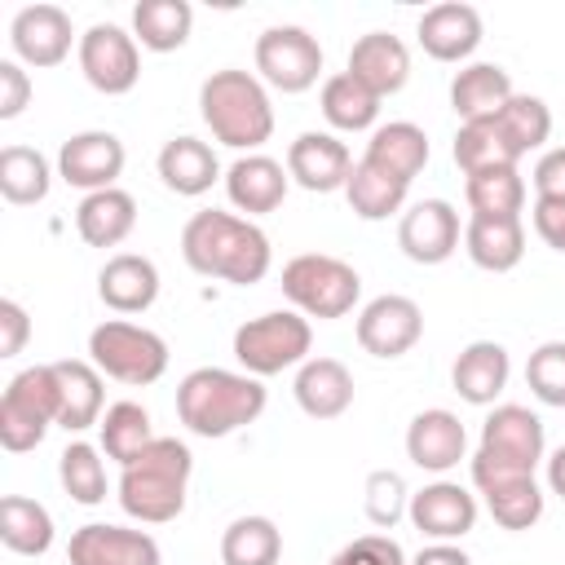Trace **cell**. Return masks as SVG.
Here are the masks:
<instances>
[{"mask_svg": "<svg viewBox=\"0 0 565 565\" xmlns=\"http://www.w3.org/2000/svg\"><path fill=\"white\" fill-rule=\"evenodd\" d=\"M97 296L115 313H146L159 300V269L150 256L115 252L97 274Z\"/></svg>", "mask_w": 565, "mask_h": 565, "instance_id": "cell-24", "label": "cell"}, {"mask_svg": "<svg viewBox=\"0 0 565 565\" xmlns=\"http://www.w3.org/2000/svg\"><path fill=\"white\" fill-rule=\"evenodd\" d=\"M124 141L106 128H88V132H71L57 150V177L84 194L110 190L124 172Z\"/></svg>", "mask_w": 565, "mask_h": 565, "instance_id": "cell-15", "label": "cell"}, {"mask_svg": "<svg viewBox=\"0 0 565 565\" xmlns=\"http://www.w3.org/2000/svg\"><path fill=\"white\" fill-rule=\"evenodd\" d=\"M194 455L177 437H154L132 463L119 472V508L141 525H168L185 512Z\"/></svg>", "mask_w": 565, "mask_h": 565, "instance_id": "cell-3", "label": "cell"}, {"mask_svg": "<svg viewBox=\"0 0 565 565\" xmlns=\"http://www.w3.org/2000/svg\"><path fill=\"white\" fill-rule=\"evenodd\" d=\"M411 565H472V556L455 543H428V547H419V556Z\"/></svg>", "mask_w": 565, "mask_h": 565, "instance_id": "cell-51", "label": "cell"}, {"mask_svg": "<svg viewBox=\"0 0 565 565\" xmlns=\"http://www.w3.org/2000/svg\"><path fill=\"white\" fill-rule=\"evenodd\" d=\"M282 530L269 516H234L221 534V565H278Z\"/></svg>", "mask_w": 565, "mask_h": 565, "instance_id": "cell-38", "label": "cell"}, {"mask_svg": "<svg viewBox=\"0 0 565 565\" xmlns=\"http://www.w3.org/2000/svg\"><path fill=\"white\" fill-rule=\"evenodd\" d=\"M463 199L472 216H521L525 207V177L516 168H486L463 181Z\"/></svg>", "mask_w": 565, "mask_h": 565, "instance_id": "cell-41", "label": "cell"}, {"mask_svg": "<svg viewBox=\"0 0 565 565\" xmlns=\"http://www.w3.org/2000/svg\"><path fill=\"white\" fill-rule=\"evenodd\" d=\"M57 481H62V490L75 503H84V508L102 503L106 499V463H102V450L88 446V441H71L57 455Z\"/></svg>", "mask_w": 565, "mask_h": 565, "instance_id": "cell-43", "label": "cell"}, {"mask_svg": "<svg viewBox=\"0 0 565 565\" xmlns=\"http://www.w3.org/2000/svg\"><path fill=\"white\" fill-rule=\"evenodd\" d=\"M419 49L433 57V62H468L486 35L481 26V13L472 4H459V0H446V4H433L424 9L419 26Z\"/></svg>", "mask_w": 565, "mask_h": 565, "instance_id": "cell-20", "label": "cell"}, {"mask_svg": "<svg viewBox=\"0 0 565 565\" xmlns=\"http://www.w3.org/2000/svg\"><path fill=\"white\" fill-rule=\"evenodd\" d=\"M88 362L119 380V384H132V388H146L154 384L163 371H168V340L150 327H137V322H124V318H106L88 331Z\"/></svg>", "mask_w": 565, "mask_h": 565, "instance_id": "cell-8", "label": "cell"}, {"mask_svg": "<svg viewBox=\"0 0 565 565\" xmlns=\"http://www.w3.org/2000/svg\"><path fill=\"white\" fill-rule=\"evenodd\" d=\"M349 172H353V154L349 146L335 137V132H300L291 146H287V177L309 190V194H331V190H344L349 185Z\"/></svg>", "mask_w": 565, "mask_h": 565, "instance_id": "cell-18", "label": "cell"}, {"mask_svg": "<svg viewBox=\"0 0 565 565\" xmlns=\"http://www.w3.org/2000/svg\"><path fill=\"white\" fill-rule=\"evenodd\" d=\"M31 106V75L22 71V62L4 57L0 62V119H18Z\"/></svg>", "mask_w": 565, "mask_h": 565, "instance_id": "cell-47", "label": "cell"}, {"mask_svg": "<svg viewBox=\"0 0 565 565\" xmlns=\"http://www.w3.org/2000/svg\"><path fill=\"white\" fill-rule=\"evenodd\" d=\"M534 230L547 247L565 252V199H534Z\"/></svg>", "mask_w": 565, "mask_h": 565, "instance_id": "cell-50", "label": "cell"}, {"mask_svg": "<svg viewBox=\"0 0 565 565\" xmlns=\"http://www.w3.org/2000/svg\"><path fill=\"white\" fill-rule=\"evenodd\" d=\"M450 154H455V163H459V172H463V177L486 172V168H516V163H521V154L512 150V141L503 137V128H499L494 119L459 124Z\"/></svg>", "mask_w": 565, "mask_h": 565, "instance_id": "cell-37", "label": "cell"}, {"mask_svg": "<svg viewBox=\"0 0 565 565\" xmlns=\"http://www.w3.org/2000/svg\"><path fill=\"white\" fill-rule=\"evenodd\" d=\"M331 565H411L406 561V552H402V543L397 539H388V534H358L353 543H344L335 556H331Z\"/></svg>", "mask_w": 565, "mask_h": 565, "instance_id": "cell-46", "label": "cell"}, {"mask_svg": "<svg viewBox=\"0 0 565 565\" xmlns=\"http://www.w3.org/2000/svg\"><path fill=\"white\" fill-rule=\"evenodd\" d=\"M547 450V437H543V419L530 411V406H516V402H503L486 415L481 424V441H477V455L490 459V463H503V468H521V472H534L539 459Z\"/></svg>", "mask_w": 565, "mask_h": 565, "instance_id": "cell-11", "label": "cell"}, {"mask_svg": "<svg viewBox=\"0 0 565 565\" xmlns=\"http://www.w3.org/2000/svg\"><path fill=\"white\" fill-rule=\"evenodd\" d=\"M97 433H102V455H106V459H115L119 468H124V463H132V459L154 441L150 411H146L141 402H115V406H106V415H102Z\"/></svg>", "mask_w": 565, "mask_h": 565, "instance_id": "cell-40", "label": "cell"}, {"mask_svg": "<svg viewBox=\"0 0 565 565\" xmlns=\"http://www.w3.org/2000/svg\"><path fill=\"white\" fill-rule=\"evenodd\" d=\"M9 44H13L22 66L49 71V66H62L71 57V44H79V40H75V26H71L66 9H57V4H26L9 22Z\"/></svg>", "mask_w": 565, "mask_h": 565, "instance_id": "cell-14", "label": "cell"}, {"mask_svg": "<svg viewBox=\"0 0 565 565\" xmlns=\"http://www.w3.org/2000/svg\"><path fill=\"white\" fill-rule=\"evenodd\" d=\"M313 349V327L296 309H269L260 318H247L234 331V358L247 375H282L291 366H305Z\"/></svg>", "mask_w": 565, "mask_h": 565, "instance_id": "cell-7", "label": "cell"}, {"mask_svg": "<svg viewBox=\"0 0 565 565\" xmlns=\"http://www.w3.org/2000/svg\"><path fill=\"white\" fill-rule=\"evenodd\" d=\"M181 256L194 274L234 282V287L260 282L274 265L265 230L252 216H234V212H221V207H203L185 221Z\"/></svg>", "mask_w": 565, "mask_h": 565, "instance_id": "cell-1", "label": "cell"}, {"mask_svg": "<svg viewBox=\"0 0 565 565\" xmlns=\"http://www.w3.org/2000/svg\"><path fill=\"white\" fill-rule=\"evenodd\" d=\"M494 124L503 128V137L512 141V150L525 159L530 150H539L547 137H552V110L543 97L534 93H512L508 106L494 115Z\"/></svg>", "mask_w": 565, "mask_h": 565, "instance_id": "cell-42", "label": "cell"}, {"mask_svg": "<svg viewBox=\"0 0 565 565\" xmlns=\"http://www.w3.org/2000/svg\"><path fill=\"white\" fill-rule=\"evenodd\" d=\"M66 561L71 565H159L163 556H159V543L146 530L88 521L71 534Z\"/></svg>", "mask_w": 565, "mask_h": 565, "instance_id": "cell-19", "label": "cell"}, {"mask_svg": "<svg viewBox=\"0 0 565 565\" xmlns=\"http://www.w3.org/2000/svg\"><path fill=\"white\" fill-rule=\"evenodd\" d=\"M472 486H477L486 512L503 530H530L543 516V490H539L534 472L503 468V463H490V459L472 455Z\"/></svg>", "mask_w": 565, "mask_h": 565, "instance_id": "cell-12", "label": "cell"}, {"mask_svg": "<svg viewBox=\"0 0 565 565\" xmlns=\"http://www.w3.org/2000/svg\"><path fill=\"white\" fill-rule=\"evenodd\" d=\"M318 106H322L327 124H331V128H340V132H366V128L375 132L380 97H375L362 79H353L349 71H335V75H327V79H322Z\"/></svg>", "mask_w": 565, "mask_h": 565, "instance_id": "cell-34", "label": "cell"}, {"mask_svg": "<svg viewBox=\"0 0 565 565\" xmlns=\"http://www.w3.org/2000/svg\"><path fill=\"white\" fill-rule=\"evenodd\" d=\"M265 384L247 371L225 366H194L177 384V415L194 437H230L260 419L265 411Z\"/></svg>", "mask_w": 565, "mask_h": 565, "instance_id": "cell-2", "label": "cell"}, {"mask_svg": "<svg viewBox=\"0 0 565 565\" xmlns=\"http://www.w3.org/2000/svg\"><path fill=\"white\" fill-rule=\"evenodd\" d=\"M0 543L18 556H44L53 547V516L44 503L26 494H4L0 499Z\"/></svg>", "mask_w": 565, "mask_h": 565, "instance_id": "cell-36", "label": "cell"}, {"mask_svg": "<svg viewBox=\"0 0 565 565\" xmlns=\"http://www.w3.org/2000/svg\"><path fill=\"white\" fill-rule=\"evenodd\" d=\"M534 194L539 199H565V146H552L534 163Z\"/></svg>", "mask_w": 565, "mask_h": 565, "instance_id": "cell-49", "label": "cell"}, {"mask_svg": "<svg viewBox=\"0 0 565 565\" xmlns=\"http://www.w3.org/2000/svg\"><path fill=\"white\" fill-rule=\"evenodd\" d=\"M282 296L291 300L296 313L331 322L344 318L358 296H362V278L349 260L327 256V252H300L282 265Z\"/></svg>", "mask_w": 565, "mask_h": 565, "instance_id": "cell-6", "label": "cell"}, {"mask_svg": "<svg viewBox=\"0 0 565 565\" xmlns=\"http://www.w3.org/2000/svg\"><path fill=\"white\" fill-rule=\"evenodd\" d=\"M512 93H516L512 88V75L499 62H468L450 79V110L459 115V124L494 119L508 106Z\"/></svg>", "mask_w": 565, "mask_h": 565, "instance_id": "cell-27", "label": "cell"}, {"mask_svg": "<svg viewBox=\"0 0 565 565\" xmlns=\"http://www.w3.org/2000/svg\"><path fill=\"white\" fill-rule=\"evenodd\" d=\"M194 31V9L185 0H137L132 40L150 53H177Z\"/></svg>", "mask_w": 565, "mask_h": 565, "instance_id": "cell-33", "label": "cell"}, {"mask_svg": "<svg viewBox=\"0 0 565 565\" xmlns=\"http://www.w3.org/2000/svg\"><path fill=\"white\" fill-rule=\"evenodd\" d=\"M159 181L181 199H199L221 181V159L199 137H172L159 150Z\"/></svg>", "mask_w": 565, "mask_h": 565, "instance_id": "cell-29", "label": "cell"}, {"mask_svg": "<svg viewBox=\"0 0 565 565\" xmlns=\"http://www.w3.org/2000/svg\"><path fill=\"white\" fill-rule=\"evenodd\" d=\"M362 494H366V516L380 530H393L406 516V508H411V490H406L402 472H393V468H375L366 477V490Z\"/></svg>", "mask_w": 565, "mask_h": 565, "instance_id": "cell-44", "label": "cell"}, {"mask_svg": "<svg viewBox=\"0 0 565 565\" xmlns=\"http://www.w3.org/2000/svg\"><path fill=\"white\" fill-rule=\"evenodd\" d=\"M547 490L565 499V446H556V450L547 455Z\"/></svg>", "mask_w": 565, "mask_h": 565, "instance_id": "cell-52", "label": "cell"}, {"mask_svg": "<svg viewBox=\"0 0 565 565\" xmlns=\"http://www.w3.org/2000/svg\"><path fill=\"white\" fill-rule=\"evenodd\" d=\"M53 371H57V388H62V415H57V428H66V433H84V428H93V424H102V402H106V393H102V371L93 366V362H84V358H62V362H53Z\"/></svg>", "mask_w": 565, "mask_h": 565, "instance_id": "cell-31", "label": "cell"}, {"mask_svg": "<svg viewBox=\"0 0 565 565\" xmlns=\"http://www.w3.org/2000/svg\"><path fill=\"white\" fill-rule=\"evenodd\" d=\"M406 190H411V185H406L402 177H393V172H384V168L358 159L353 172H349L344 199H349L353 216H362V221H388L393 212H402Z\"/></svg>", "mask_w": 565, "mask_h": 565, "instance_id": "cell-35", "label": "cell"}, {"mask_svg": "<svg viewBox=\"0 0 565 565\" xmlns=\"http://www.w3.org/2000/svg\"><path fill=\"white\" fill-rule=\"evenodd\" d=\"M291 393L309 419H340L353 406V375L340 358H309L305 366H296Z\"/></svg>", "mask_w": 565, "mask_h": 565, "instance_id": "cell-25", "label": "cell"}, {"mask_svg": "<svg viewBox=\"0 0 565 565\" xmlns=\"http://www.w3.org/2000/svg\"><path fill=\"white\" fill-rule=\"evenodd\" d=\"M137 225V199L119 185L84 194L75 207V230L88 247H119Z\"/></svg>", "mask_w": 565, "mask_h": 565, "instance_id": "cell-30", "label": "cell"}, {"mask_svg": "<svg viewBox=\"0 0 565 565\" xmlns=\"http://www.w3.org/2000/svg\"><path fill=\"white\" fill-rule=\"evenodd\" d=\"M256 75L278 93H305L322 75V44L305 26H265L256 35Z\"/></svg>", "mask_w": 565, "mask_h": 565, "instance_id": "cell-9", "label": "cell"}, {"mask_svg": "<svg viewBox=\"0 0 565 565\" xmlns=\"http://www.w3.org/2000/svg\"><path fill=\"white\" fill-rule=\"evenodd\" d=\"M287 163L269 159V154H238L230 168H225V194L238 212L247 216H265V212H278L282 199H287Z\"/></svg>", "mask_w": 565, "mask_h": 565, "instance_id": "cell-23", "label": "cell"}, {"mask_svg": "<svg viewBox=\"0 0 565 565\" xmlns=\"http://www.w3.org/2000/svg\"><path fill=\"white\" fill-rule=\"evenodd\" d=\"M199 115L212 128V137L230 150H247L256 154L269 137H274V106H269V88L260 75L225 66L212 71L199 88Z\"/></svg>", "mask_w": 565, "mask_h": 565, "instance_id": "cell-4", "label": "cell"}, {"mask_svg": "<svg viewBox=\"0 0 565 565\" xmlns=\"http://www.w3.org/2000/svg\"><path fill=\"white\" fill-rule=\"evenodd\" d=\"M463 230H459V212L446 199H419L415 207L402 212L397 225V247L406 260L415 265H441L455 256Z\"/></svg>", "mask_w": 565, "mask_h": 565, "instance_id": "cell-16", "label": "cell"}, {"mask_svg": "<svg viewBox=\"0 0 565 565\" xmlns=\"http://www.w3.org/2000/svg\"><path fill=\"white\" fill-rule=\"evenodd\" d=\"M358 344L371 353V358H402L419 344L424 335V309L411 300V296H397V291H384L375 300L362 305L358 313Z\"/></svg>", "mask_w": 565, "mask_h": 565, "instance_id": "cell-13", "label": "cell"}, {"mask_svg": "<svg viewBox=\"0 0 565 565\" xmlns=\"http://www.w3.org/2000/svg\"><path fill=\"white\" fill-rule=\"evenodd\" d=\"M75 53H79L84 79L97 93H106V97H124L141 79V49H137L132 31H124L115 22H93L79 35V49Z\"/></svg>", "mask_w": 565, "mask_h": 565, "instance_id": "cell-10", "label": "cell"}, {"mask_svg": "<svg viewBox=\"0 0 565 565\" xmlns=\"http://www.w3.org/2000/svg\"><path fill=\"white\" fill-rule=\"evenodd\" d=\"M49 185H53V168L40 150H31V146H4L0 150V194L13 207L44 203Z\"/></svg>", "mask_w": 565, "mask_h": 565, "instance_id": "cell-39", "label": "cell"}, {"mask_svg": "<svg viewBox=\"0 0 565 565\" xmlns=\"http://www.w3.org/2000/svg\"><path fill=\"white\" fill-rule=\"evenodd\" d=\"M31 340V318L18 300H0V358H18Z\"/></svg>", "mask_w": 565, "mask_h": 565, "instance_id": "cell-48", "label": "cell"}, {"mask_svg": "<svg viewBox=\"0 0 565 565\" xmlns=\"http://www.w3.org/2000/svg\"><path fill=\"white\" fill-rule=\"evenodd\" d=\"M344 71L353 79H362L384 102V97L406 88V79H411V49L397 35H388V31H366V35L353 40Z\"/></svg>", "mask_w": 565, "mask_h": 565, "instance_id": "cell-22", "label": "cell"}, {"mask_svg": "<svg viewBox=\"0 0 565 565\" xmlns=\"http://www.w3.org/2000/svg\"><path fill=\"white\" fill-rule=\"evenodd\" d=\"M362 159L375 163V168H384V172H393V177H402V181L411 185V181L424 172V163H428V137H424L419 124L393 119V124H380V128L371 132Z\"/></svg>", "mask_w": 565, "mask_h": 565, "instance_id": "cell-32", "label": "cell"}, {"mask_svg": "<svg viewBox=\"0 0 565 565\" xmlns=\"http://www.w3.org/2000/svg\"><path fill=\"white\" fill-rule=\"evenodd\" d=\"M508 375H512V358L499 340H472L450 366L455 393L472 406H494V397L508 388Z\"/></svg>", "mask_w": 565, "mask_h": 565, "instance_id": "cell-26", "label": "cell"}, {"mask_svg": "<svg viewBox=\"0 0 565 565\" xmlns=\"http://www.w3.org/2000/svg\"><path fill=\"white\" fill-rule=\"evenodd\" d=\"M525 384L543 406H565V340H547L530 353Z\"/></svg>", "mask_w": 565, "mask_h": 565, "instance_id": "cell-45", "label": "cell"}, {"mask_svg": "<svg viewBox=\"0 0 565 565\" xmlns=\"http://www.w3.org/2000/svg\"><path fill=\"white\" fill-rule=\"evenodd\" d=\"M477 512H481L477 508V494L463 490L459 481H433V486L415 490L411 494V508H406L411 525L424 539H433V543H455V539L472 534Z\"/></svg>", "mask_w": 565, "mask_h": 565, "instance_id": "cell-17", "label": "cell"}, {"mask_svg": "<svg viewBox=\"0 0 565 565\" xmlns=\"http://www.w3.org/2000/svg\"><path fill=\"white\" fill-rule=\"evenodd\" d=\"M468 450V433L455 411L428 406L406 424V459L424 472H450Z\"/></svg>", "mask_w": 565, "mask_h": 565, "instance_id": "cell-21", "label": "cell"}, {"mask_svg": "<svg viewBox=\"0 0 565 565\" xmlns=\"http://www.w3.org/2000/svg\"><path fill=\"white\" fill-rule=\"evenodd\" d=\"M463 252L486 274H508L525 256V225L521 216H468Z\"/></svg>", "mask_w": 565, "mask_h": 565, "instance_id": "cell-28", "label": "cell"}, {"mask_svg": "<svg viewBox=\"0 0 565 565\" xmlns=\"http://www.w3.org/2000/svg\"><path fill=\"white\" fill-rule=\"evenodd\" d=\"M62 415V388L53 362H35L18 371L0 393V446L9 455H26L44 441V433Z\"/></svg>", "mask_w": 565, "mask_h": 565, "instance_id": "cell-5", "label": "cell"}]
</instances>
